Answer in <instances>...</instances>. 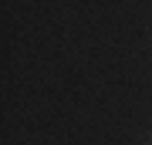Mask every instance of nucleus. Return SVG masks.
Wrapping results in <instances>:
<instances>
[]
</instances>
